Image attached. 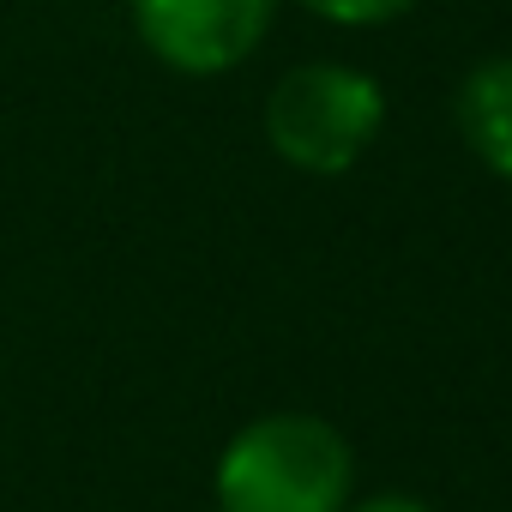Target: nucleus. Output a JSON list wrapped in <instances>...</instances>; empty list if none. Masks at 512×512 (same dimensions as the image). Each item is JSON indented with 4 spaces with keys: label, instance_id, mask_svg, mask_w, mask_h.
<instances>
[{
    "label": "nucleus",
    "instance_id": "2",
    "mask_svg": "<svg viewBox=\"0 0 512 512\" xmlns=\"http://www.w3.org/2000/svg\"><path fill=\"white\" fill-rule=\"evenodd\" d=\"M386 91L344 61H302L266 97V145L308 175H344L380 133Z\"/></svg>",
    "mask_w": 512,
    "mask_h": 512
},
{
    "label": "nucleus",
    "instance_id": "1",
    "mask_svg": "<svg viewBox=\"0 0 512 512\" xmlns=\"http://www.w3.org/2000/svg\"><path fill=\"white\" fill-rule=\"evenodd\" d=\"M356 488L350 440L308 410H272L229 434L211 470L217 512H344Z\"/></svg>",
    "mask_w": 512,
    "mask_h": 512
},
{
    "label": "nucleus",
    "instance_id": "3",
    "mask_svg": "<svg viewBox=\"0 0 512 512\" xmlns=\"http://www.w3.org/2000/svg\"><path fill=\"white\" fill-rule=\"evenodd\" d=\"M127 19L151 61L181 79H217L266 43L278 0H127Z\"/></svg>",
    "mask_w": 512,
    "mask_h": 512
},
{
    "label": "nucleus",
    "instance_id": "5",
    "mask_svg": "<svg viewBox=\"0 0 512 512\" xmlns=\"http://www.w3.org/2000/svg\"><path fill=\"white\" fill-rule=\"evenodd\" d=\"M302 7H308L314 19H326V25H350V31H362V25H386V19L410 13L416 0H302Z\"/></svg>",
    "mask_w": 512,
    "mask_h": 512
},
{
    "label": "nucleus",
    "instance_id": "4",
    "mask_svg": "<svg viewBox=\"0 0 512 512\" xmlns=\"http://www.w3.org/2000/svg\"><path fill=\"white\" fill-rule=\"evenodd\" d=\"M458 133L494 175L512 181V55L482 61V67L464 73V85H458Z\"/></svg>",
    "mask_w": 512,
    "mask_h": 512
},
{
    "label": "nucleus",
    "instance_id": "6",
    "mask_svg": "<svg viewBox=\"0 0 512 512\" xmlns=\"http://www.w3.org/2000/svg\"><path fill=\"white\" fill-rule=\"evenodd\" d=\"M344 512H434V506H422V500H410V494H368V500H356V506H344Z\"/></svg>",
    "mask_w": 512,
    "mask_h": 512
}]
</instances>
